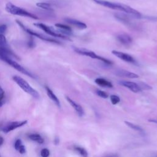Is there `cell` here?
<instances>
[{"label": "cell", "mask_w": 157, "mask_h": 157, "mask_svg": "<svg viewBox=\"0 0 157 157\" xmlns=\"http://www.w3.org/2000/svg\"><path fill=\"white\" fill-rule=\"evenodd\" d=\"M95 3L99 4L101 6L113 9V10H119L121 12H123L125 13L131 15H132L134 18H142V14L136 9L131 7L129 6L123 4L121 3H118V2H110L108 1H105V0H92Z\"/></svg>", "instance_id": "cell-1"}, {"label": "cell", "mask_w": 157, "mask_h": 157, "mask_svg": "<svg viewBox=\"0 0 157 157\" xmlns=\"http://www.w3.org/2000/svg\"><path fill=\"white\" fill-rule=\"evenodd\" d=\"M6 10L12 15H18V16H22V17H25L28 18H31L35 20H39V18L36 16L35 14H33L31 12H29L28 11L24 9H22L20 7H18L12 2H7L6 5Z\"/></svg>", "instance_id": "cell-2"}, {"label": "cell", "mask_w": 157, "mask_h": 157, "mask_svg": "<svg viewBox=\"0 0 157 157\" xmlns=\"http://www.w3.org/2000/svg\"><path fill=\"white\" fill-rule=\"evenodd\" d=\"M12 79L25 92L30 94L34 98H39V93L35 89H34L25 79L18 75L13 76Z\"/></svg>", "instance_id": "cell-3"}, {"label": "cell", "mask_w": 157, "mask_h": 157, "mask_svg": "<svg viewBox=\"0 0 157 157\" xmlns=\"http://www.w3.org/2000/svg\"><path fill=\"white\" fill-rule=\"evenodd\" d=\"M16 23H17V25L26 33H27L28 34H29L30 36H34V37H36L42 40L46 41V42H51V43H54V44H61V42L59 41H58V40H56L53 38L48 37L47 36H45L42 34L39 33L37 32H36L32 29H30L28 28H26L20 20H15Z\"/></svg>", "instance_id": "cell-4"}, {"label": "cell", "mask_w": 157, "mask_h": 157, "mask_svg": "<svg viewBox=\"0 0 157 157\" xmlns=\"http://www.w3.org/2000/svg\"><path fill=\"white\" fill-rule=\"evenodd\" d=\"M72 49L74 50V51L81 55H83V56H88L90 58H91L93 59H98L101 61H102V63H104V64H107V65H112L113 64L112 61L104 58L102 57L99 55H98L97 54H96L94 52L91 51V50H89L88 49H85L83 48H79V47H76L73 46L72 47Z\"/></svg>", "instance_id": "cell-5"}, {"label": "cell", "mask_w": 157, "mask_h": 157, "mask_svg": "<svg viewBox=\"0 0 157 157\" xmlns=\"http://www.w3.org/2000/svg\"><path fill=\"white\" fill-rule=\"evenodd\" d=\"M35 26L40 28V29H42V31H44V32H45L47 34L55 37H59V38H61L63 39H65V40H71V39H69V37L64 36L62 34H60L57 30L53 28H52V26H47L44 23H35L33 24Z\"/></svg>", "instance_id": "cell-6"}, {"label": "cell", "mask_w": 157, "mask_h": 157, "mask_svg": "<svg viewBox=\"0 0 157 157\" xmlns=\"http://www.w3.org/2000/svg\"><path fill=\"white\" fill-rule=\"evenodd\" d=\"M2 61L6 63L7 64H8L10 66H12L13 68L16 69L17 71L22 73L23 74H25V75H27V76H28V77H29L32 78H36L35 76H34L32 73H31L29 71H28L25 67H23L22 66L19 64L17 62L14 61L11 57L9 56H6L3 58Z\"/></svg>", "instance_id": "cell-7"}, {"label": "cell", "mask_w": 157, "mask_h": 157, "mask_svg": "<svg viewBox=\"0 0 157 157\" xmlns=\"http://www.w3.org/2000/svg\"><path fill=\"white\" fill-rule=\"evenodd\" d=\"M27 122H28L27 120L15 121L9 122L2 128V131L5 133H8L15 129L23 126L27 123Z\"/></svg>", "instance_id": "cell-8"}, {"label": "cell", "mask_w": 157, "mask_h": 157, "mask_svg": "<svg viewBox=\"0 0 157 157\" xmlns=\"http://www.w3.org/2000/svg\"><path fill=\"white\" fill-rule=\"evenodd\" d=\"M112 53L113 55H114L115 56H116L117 58L121 59V60H123L125 62L132 63V64H136V61L134 59V58L128 53H123V52L117 51V50H112Z\"/></svg>", "instance_id": "cell-9"}, {"label": "cell", "mask_w": 157, "mask_h": 157, "mask_svg": "<svg viewBox=\"0 0 157 157\" xmlns=\"http://www.w3.org/2000/svg\"><path fill=\"white\" fill-rule=\"evenodd\" d=\"M118 83L124 87H126L131 91L134 93H139L142 91V89L138 85V83L129 82V81H125V80H120L118 82Z\"/></svg>", "instance_id": "cell-10"}, {"label": "cell", "mask_w": 157, "mask_h": 157, "mask_svg": "<svg viewBox=\"0 0 157 157\" xmlns=\"http://www.w3.org/2000/svg\"><path fill=\"white\" fill-rule=\"evenodd\" d=\"M55 26L58 28L57 31L60 34L66 36L72 35V30L70 26L61 23H56Z\"/></svg>", "instance_id": "cell-11"}, {"label": "cell", "mask_w": 157, "mask_h": 157, "mask_svg": "<svg viewBox=\"0 0 157 157\" xmlns=\"http://www.w3.org/2000/svg\"><path fill=\"white\" fill-rule=\"evenodd\" d=\"M115 74L119 77H126L129 78H139V75L135 73L129 72L126 70L124 69H118L115 71Z\"/></svg>", "instance_id": "cell-12"}, {"label": "cell", "mask_w": 157, "mask_h": 157, "mask_svg": "<svg viewBox=\"0 0 157 157\" xmlns=\"http://www.w3.org/2000/svg\"><path fill=\"white\" fill-rule=\"evenodd\" d=\"M116 38L118 42L124 45H129L132 42V39L131 36L124 33L117 34Z\"/></svg>", "instance_id": "cell-13"}, {"label": "cell", "mask_w": 157, "mask_h": 157, "mask_svg": "<svg viewBox=\"0 0 157 157\" xmlns=\"http://www.w3.org/2000/svg\"><path fill=\"white\" fill-rule=\"evenodd\" d=\"M64 20L66 23H67L70 25H72L80 29H84L87 28V26L85 23L80 21L79 20H75V19H73V18H66L64 19Z\"/></svg>", "instance_id": "cell-14"}, {"label": "cell", "mask_w": 157, "mask_h": 157, "mask_svg": "<svg viewBox=\"0 0 157 157\" xmlns=\"http://www.w3.org/2000/svg\"><path fill=\"white\" fill-rule=\"evenodd\" d=\"M66 100L68 101V102L71 105V106L74 109V110L77 112V114L80 116V117H82L84 115V110L82 108V107L79 105L78 104H77V102H75L74 101H73L71 98H70L69 96H66Z\"/></svg>", "instance_id": "cell-15"}, {"label": "cell", "mask_w": 157, "mask_h": 157, "mask_svg": "<svg viewBox=\"0 0 157 157\" xmlns=\"http://www.w3.org/2000/svg\"><path fill=\"white\" fill-rule=\"evenodd\" d=\"M45 90H46V92H47V94L48 96V98L52 100L55 104L58 107H61V104H60V102H59V100L58 99V98H57V96L55 95V94L53 92V91L47 86H45Z\"/></svg>", "instance_id": "cell-16"}, {"label": "cell", "mask_w": 157, "mask_h": 157, "mask_svg": "<svg viewBox=\"0 0 157 157\" xmlns=\"http://www.w3.org/2000/svg\"><path fill=\"white\" fill-rule=\"evenodd\" d=\"M95 83L98 85L99 86H101L102 87H105V88H112L113 85L112 83L109 82V80L104 78H97L94 80Z\"/></svg>", "instance_id": "cell-17"}, {"label": "cell", "mask_w": 157, "mask_h": 157, "mask_svg": "<svg viewBox=\"0 0 157 157\" xmlns=\"http://www.w3.org/2000/svg\"><path fill=\"white\" fill-rule=\"evenodd\" d=\"M29 138L34 141V142H36L38 144H43L44 142V138L39 134H37V133H33V134H31L28 136Z\"/></svg>", "instance_id": "cell-18"}, {"label": "cell", "mask_w": 157, "mask_h": 157, "mask_svg": "<svg viewBox=\"0 0 157 157\" xmlns=\"http://www.w3.org/2000/svg\"><path fill=\"white\" fill-rule=\"evenodd\" d=\"M36 6L42 9V10H47L48 12H53V9L51 5V4L48 2H37L36 3Z\"/></svg>", "instance_id": "cell-19"}, {"label": "cell", "mask_w": 157, "mask_h": 157, "mask_svg": "<svg viewBox=\"0 0 157 157\" xmlns=\"http://www.w3.org/2000/svg\"><path fill=\"white\" fill-rule=\"evenodd\" d=\"M124 123L130 128L136 131H138L139 132L141 133V134H144V129L139 126L137 125V124H135L131 122H129L128 121H124Z\"/></svg>", "instance_id": "cell-20"}, {"label": "cell", "mask_w": 157, "mask_h": 157, "mask_svg": "<svg viewBox=\"0 0 157 157\" xmlns=\"http://www.w3.org/2000/svg\"><path fill=\"white\" fill-rule=\"evenodd\" d=\"M0 47L4 49H10V47L8 45L7 40L4 34H0Z\"/></svg>", "instance_id": "cell-21"}, {"label": "cell", "mask_w": 157, "mask_h": 157, "mask_svg": "<svg viewBox=\"0 0 157 157\" xmlns=\"http://www.w3.org/2000/svg\"><path fill=\"white\" fill-rule=\"evenodd\" d=\"M74 150L82 157H88V152L85 148L80 147H75Z\"/></svg>", "instance_id": "cell-22"}, {"label": "cell", "mask_w": 157, "mask_h": 157, "mask_svg": "<svg viewBox=\"0 0 157 157\" xmlns=\"http://www.w3.org/2000/svg\"><path fill=\"white\" fill-rule=\"evenodd\" d=\"M110 101H111L112 104H113V105H115V104H118L120 101V98L118 96L115 95V94L110 95Z\"/></svg>", "instance_id": "cell-23"}, {"label": "cell", "mask_w": 157, "mask_h": 157, "mask_svg": "<svg viewBox=\"0 0 157 157\" xmlns=\"http://www.w3.org/2000/svg\"><path fill=\"white\" fill-rule=\"evenodd\" d=\"M96 93L98 96H99L101 98H104V99L108 98L107 93H105L104 91H102V90H96Z\"/></svg>", "instance_id": "cell-24"}, {"label": "cell", "mask_w": 157, "mask_h": 157, "mask_svg": "<svg viewBox=\"0 0 157 157\" xmlns=\"http://www.w3.org/2000/svg\"><path fill=\"white\" fill-rule=\"evenodd\" d=\"M35 42H34V39L33 38V37H32L31 36V37L29 38L28 42H27V46L29 47V48H34L35 47Z\"/></svg>", "instance_id": "cell-25"}, {"label": "cell", "mask_w": 157, "mask_h": 157, "mask_svg": "<svg viewBox=\"0 0 157 157\" xmlns=\"http://www.w3.org/2000/svg\"><path fill=\"white\" fill-rule=\"evenodd\" d=\"M40 154L41 157H48L50 156V151L46 148H42L40 151Z\"/></svg>", "instance_id": "cell-26"}, {"label": "cell", "mask_w": 157, "mask_h": 157, "mask_svg": "<svg viewBox=\"0 0 157 157\" xmlns=\"http://www.w3.org/2000/svg\"><path fill=\"white\" fill-rule=\"evenodd\" d=\"M139 86L140 87V88L142 90H151L152 87L150 85H148V84L144 83V82H140L139 84Z\"/></svg>", "instance_id": "cell-27"}, {"label": "cell", "mask_w": 157, "mask_h": 157, "mask_svg": "<svg viewBox=\"0 0 157 157\" xmlns=\"http://www.w3.org/2000/svg\"><path fill=\"white\" fill-rule=\"evenodd\" d=\"M22 145V142L21 140V139H18L15 140V144H14V148L16 150H18V149L19 148V147Z\"/></svg>", "instance_id": "cell-28"}, {"label": "cell", "mask_w": 157, "mask_h": 157, "mask_svg": "<svg viewBox=\"0 0 157 157\" xmlns=\"http://www.w3.org/2000/svg\"><path fill=\"white\" fill-rule=\"evenodd\" d=\"M7 26L5 24H2L0 25V34H4L6 31Z\"/></svg>", "instance_id": "cell-29"}, {"label": "cell", "mask_w": 157, "mask_h": 157, "mask_svg": "<svg viewBox=\"0 0 157 157\" xmlns=\"http://www.w3.org/2000/svg\"><path fill=\"white\" fill-rule=\"evenodd\" d=\"M20 154H24L26 153V148L25 146L23 145V144L19 147V148L17 150Z\"/></svg>", "instance_id": "cell-30"}, {"label": "cell", "mask_w": 157, "mask_h": 157, "mask_svg": "<svg viewBox=\"0 0 157 157\" xmlns=\"http://www.w3.org/2000/svg\"><path fill=\"white\" fill-rule=\"evenodd\" d=\"M104 157H119V156L117 154H115V153H111V154H109L107 155H106Z\"/></svg>", "instance_id": "cell-31"}, {"label": "cell", "mask_w": 157, "mask_h": 157, "mask_svg": "<svg viewBox=\"0 0 157 157\" xmlns=\"http://www.w3.org/2000/svg\"><path fill=\"white\" fill-rule=\"evenodd\" d=\"M5 102V100H4V97H2V98H0V107H1L3 104H4Z\"/></svg>", "instance_id": "cell-32"}, {"label": "cell", "mask_w": 157, "mask_h": 157, "mask_svg": "<svg viewBox=\"0 0 157 157\" xmlns=\"http://www.w3.org/2000/svg\"><path fill=\"white\" fill-rule=\"evenodd\" d=\"M2 97H4V91L3 89L1 88V86H0V98H2Z\"/></svg>", "instance_id": "cell-33"}, {"label": "cell", "mask_w": 157, "mask_h": 157, "mask_svg": "<svg viewBox=\"0 0 157 157\" xmlns=\"http://www.w3.org/2000/svg\"><path fill=\"white\" fill-rule=\"evenodd\" d=\"M4 138L2 137H1V136H0V147L3 144V143H4Z\"/></svg>", "instance_id": "cell-34"}, {"label": "cell", "mask_w": 157, "mask_h": 157, "mask_svg": "<svg viewBox=\"0 0 157 157\" xmlns=\"http://www.w3.org/2000/svg\"><path fill=\"white\" fill-rule=\"evenodd\" d=\"M54 142H55V144H58L59 143V139H58V137H56L55 139V140H54Z\"/></svg>", "instance_id": "cell-35"}, {"label": "cell", "mask_w": 157, "mask_h": 157, "mask_svg": "<svg viewBox=\"0 0 157 157\" xmlns=\"http://www.w3.org/2000/svg\"><path fill=\"white\" fill-rule=\"evenodd\" d=\"M148 121H151V122H153V123H157V120H149Z\"/></svg>", "instance_id": "cell-36"}, {"label": "cell", "mask_w": 157, "mask_h": 157, "mask_svg": "<svg viewBox=\"0 0 157 157\" xmlns=\"http://www.w3.org/2000/svg\"><path fill=\"white\" fill-rule=\"evenodd\" d=\"M153 157H157V156H153Z\"/></svg>", "instance_id": "cell-37"}]
</instances>
